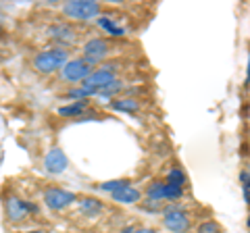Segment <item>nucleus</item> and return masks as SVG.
Masks as SVG:
<instances>
[{"label": "nucleus", "mask_w": 250, "mask_h": 233, "mask_svg": "<svg viewBox=\"0 0 250 233\" xmlns=\"http://www.w3.org/2000/svg\"><path fill=\"white\" fill-rule=\"evenodd\" d=\"M77 206H80V213L83 216H88V219H96V216L104 211V204L100 202L98 198H80V202H77Z\"/></svg>", "instance_id": "f8f14e48"}, {"label": "nucleus", "mask_w": 250, "mask_h": 233, "mask_svg": "<svg viewBox=\"0 0 250 233\" xmlns=\"http://www.w3.org/2000/svg\"><path fill=\"white\" fill-rule=\"evenodd\" d=\"M161 214H163V227L169 233H188L192 227L190 214H188V211L179 202H169V204L163 208Z\"/></svg>", "instance_id": "7ed1b4c3"}, {"label": "nucleus", "mask_w": 250, "mask_h": 233, "mask_svg": "<svg viewBox=\"0 0 250 233\" xmlns=\"http://www.w3.org/2000/svg\"><path fill=\"white\" fill-rule=\"evenodd\" d=\"M134 233H156V231L150 227H140V229H134Z\"/></svg>", "instance_id": "393cba45"}, {"label": "nucleus", "mask_w": 250, "mask_h": 233, "mask_svg": "<svg viewBox=\"0 0 250 233\" xmlns=\"http://www.w3.org/2000/svg\"><path fill=\"white\" fill-rule=\"evenodd\" d=\"M67 60H69V50L54 46V48H46V50L36 52L34 58H31V67L42 75H52V73L61 71Z\"/></svg>", "instance_id": "f03ea898"}, {"label": "nucleus", "mask_w": 250, "mask_h": 233, "mask_svg": "<svg viewBox=\"0 0 250 233\" xmlns=\"http://www.w3.org/2000/svg\"><path fill=\"white\" fill-rule=\"evenodd\" d=\"M46 36H48V40H52L59 48H65V50L75 46L77 40H80V32H77L71 23H65V21L50 23V25L46 27Z\"/></svg>", "instance_id": "39448f33"}, {"label": "nucleus", "mask_w": 250, "mask_h": 233, "mask_svg": "<svg viewBox=\"0 0 250 233\" xmlns=\"http://www.w3.org/2000/svg\"><path fill=\"white\" fill-rule=\"evenodd\" d=\"M98 92L94 88H88V85H73V88H69L65 92V98L71 100V102H83V100H88L92 96H96Z\"/></svg>", "instance_id": "2eb2a0df"}, {"label": "nucleus", "mask_w": 250, "mask_h": 233, "mask_svg": "<svg viewBox=\"0 0 250 233\" xmlns=\"http://www.w3.org/2000/svg\"><path fill=\"white\" fill-rule=\"evenodd\" d=\"M242 192H244V202L250 206V177H248V181L242 185Z\"/></svg>", "instance_id": "b1692460"}, {"label": "nucleus", "mask_w": 250, "mask_h": 233, "mask_svg": "<svg viewBox=\"0 0 250 233\" xmlns=\"http://www.w3.org/2000/svg\"><path fill=\"white\" fill-rule=\"evenodd\" d=\"M100 13H103V6H100V2H94V0H69V2L62 4V15L73 21L98 19Z\"/></svg>", "instance_id": "20e7f679"}, {"label": "nucleus", "mask_w": 250, "mask_h": 233, "mask_svg": "<svg viewBox=\"0 0 250 233\" xmlns=\"http://www.w3.org/2000/svg\"><path fill=\"white\" fill-rule=\"evenodd\" d=\"M121 92H125V81H121L119 77H117L115 81H111L108 85H104V88H100L96 96L104 98V100H115V98H119Z\"/></svg>", "instance_id": "dca6fc26"}, {"label": "nucleus", "mask_w": 250, "mask_h": 233, "mask_svg": "<svg viewBox=\"0 0 250 233\" xmlns=\"http://www.w3.org/2000/svg\"><path fill=\"white\" fill-rule=\"evenodd\" d=\"M138 208L142 213H150V214H159L163 213V208H165V204L159 200H150V198H144L142 202H138Z\"/></svg>", "instance_id": "6ab92c4d"}, {"label": "nucleus", "mask_w": 250, "mask_h": 233, "mask_svg": "<svg viewBox=\"0 0 250 233\" xmlns=\"http://www.w3.org/2000/svg\"><path fill=\"white\" fill-rule=\"evenodd\" d=\"M121 233H134V227H125V229H121Z\"/></svg>", "instance_id": "bb28decb"}, {"label": "nucleus", "mask_w": 250, "mask_h": 233, "mask_svg": "<svg viewBox=\"0 0 250 233\" xmlns=\"http://www.w3.org/2000/svg\"><path fill=\"white\" fill-rule=\"evenodd\" d=\"M108 106L117 113H127V115H134L142 108V102L138 98H131V96H125V98H115L108 102Z\"/></svg>", "instance_id": "ddd939ff"}, {"label": "nucleus", "mask_w": 250, "mask_h": 233, "mask_svg": "<svg viewBox=\"0 0 250 233\" xmlns=\"http://www.w3.org/2000/svg\"><path fill=\"white\" fill-rule=\"evenodd\" d=\"M42 200H44V206L50 208V211L54 213H61L65 211V208H69L73 204V202H77V196L73 192L69 190H62V188H46L44 194H42Z\"/></svg>", "instance_id": "6e6552de"}, {"label": "nucleus", "mask_w": 250, "mask_h": 233, "mask_svg": "<svg viewBox=\"0 0 250 233\" xmlns=\"http://www.w3.org/2000/svg\"><path fill=\"white\" fill-rule=\"evenodd\" d=\"M23 233H46L44 229H31V231H23Z\"/></svg>", "instance_id": "a878e982"}, {"label": "nucleus", "mask_w": 250, "mask_h": 233, "mask_svg": "<svg viewBox=\"0 0 250 233\" xmlns=\"http://www.w3.org/2000/svg\"><path fill=\"white\" fill-rule=\"evenodd\" d=\"M184 196V188L179 185H173V183H165V200H179Z\"/></svg>", "instance_id": "5701e85b"}, {"label": "nucleus", "mask_w": 250, "mask_h": 233, "mask_svg": "<svg viewBox=\"0 0 250 233\" xmlns=\"http://www.w3.org/2000/svg\"><path fill=\"white\" fill-rule=\"evenodd\" d=\"M196 231H198V233H223L221 225H219L217 221H213V219H208V221H205V223H200Z\"/></svg>", "instance_id": "4be33fe9"}, {"label": "nucleus", "mask_w": 250, "mask_h": 233, "mask_svg": "<svg viewBox=\"0 0 250 233\" xmlns=\"http://www.w3.org/2000/svg\"><path fill=\"white\" fill-rule=\"evenodd\" d=\"M123 185H129V181H127V179H113V181H104V183H100V185H98V190L113 194V192H117L119 188H123Z\"/></svg>", "instance_id": "412c9836"}, {"label": "nucleus", "mask_w": 250, "mask_h": 233, "mask_svg": "<svg viewBox=\"0 0 250 233\" xmlns=\"http://www.w3.org/2000/svg\"><path fill=\"white\" fill-rule=\"evenodd\" d=\"M2 211H4L6 221L11 225H19L23 221H27L31 214L40 213V206L29 200L19 198L17 194L11 192V194H4V198H2Z\"/></svg>", "instance_id": "f257e3e1"}, {"label": "nucleus", "mask_w": 250, "mask_h": 233, "mask_svg": "<svg viewBox=\"0 0 250 233\" xmlns=\"http://www.w3.org/2000/svg\"><path fill=\"white\" fill-rule=\"evenodd\" d=\"M88 100H83V102H69L65 106H59L57 113L61 116H65V119H80V116L88 111Z\"/></svg>", "instance_id": "4468645a"}, {"label": "nucleus", "mask_w": 250, "mask_h": 233, "mask_svg": "<svg viewBox=\"0 0 250 233\" xmlns=\"http://www.w3.org/2000/svg\"><path fill=\"white\" fill-rule=\"evenodd\" d=\"M246 225H248V229H250V213H248V219H246Z\"/></svg>", "instance_id": "c756f323"}, {"label": "nucleus", "mask_w": 250, "mask_h": 233, "mask_svg": "<svg viewBox=\"0 0 250 233\" xmlns=\"http://www.w3.org/2000/svg\"><path fill=\"white\" fill-rule=\"evenodd\" d=\"M69 167V158L62 148H50L44 156V171L48 175H61Z\"/></svg>", "instance_id": "9d476101"}, {"label": "nucleus", "mask_w": 250, "mask_h": 233, "mask_svg": "<svg viewBox=\"0 0 250 233\" xmlns=\"http://www.w3.org/2000/svg\"><path fill=\"white\" fill-rule=\"evenodd\" d=\"M108 52H111V46H108L104 38H90V40L83 44L82 58L94 69V67L103 65V60H106Z\"/></svg>", "instance_id": "0eeeda50"}, {"label": "nucleus", "mask_w": 250, "mask_h": 233, "mask_svg": "<svg viewBox=\"0 0 250 233\" xmlns=\"http://www.w3.org/2000/svg\"><path fill=\"white\" fill-rule=\"evenodd\" d=\"M111 198H113V202H117V204L131 206V204H138V202L142 200V192L129 183V185H123V188H119L117 192H113Z\"/></svg>", "instance_id": "9b49d317"}, {"label": "nucleus", "mask_w": 250, "mask_h": 233, "mask_svg": "<svg viewBox=\"0 0 250 233\" xmlns=\"http://www.w3.org/2000/svg\"><path fill=\"white\" fill-rule=\"evenodd\" d=\"M115 79H117V65H103V67L94 69L90 77L82 85H88V88H94L98 92L100 88H104V85H108Z\"/></svg>", "instance_id": "1a4fd4ad"}, {"label": "nucleus", "mask_w": 250, "mask_h": 233, "mask_svg": "<svg viewBox=\"0 0 250 233\" xmlns=\"http://www.w3.org/2000/svg\"><path fill=\"white\" fill-rule=\"evenodd\" d=\"M61 79L65 83H71V85H77V83H83L85 79L90 77L92 73V67L85 63V60L80 57V58H69L65 65L61 69Z\"/></svg>", "instance_id": "423d86ee"}, {"label": "nucleus", "mask_w": 250, "mask_h": 233, "mask_svg": "<svg viewBox=\"0 0 250 233\" xmlns=\"http://www.w3.org/2000/svg\"><path fill=\"white\" fill-rule=\"evenodd\" d=\"M186 181H188V177H186V173L179 167L171 169L167 173V179H165V183H173V185H179V188H184Z\"/></svg>", "instance_id": "aec40b11"}, {"label": "nucleus", "mask_w": 250, "mask_h": 233, "mask_svg": "<svg viewBox=\"0 0 250 233\" xmlns=\"http://www.w3.org/2000/svg\"><path fill=\"white\" fill-rule=\"evenodd\" d=\"M246 79L250 81V58H248V69H246Z\"/></svg>", "instance_id": "cd10ccee"}, {"label": "nucleus", "mask_w": 250, "mask_h": 233, "mask_svg": "<svg viewBox=\"0 0 250 233\" xmlns=\"http://www.w3.org/2000/svg\"><path fill=\"white\" fill-rule=\"evenodd\" d=\"M96 23H98V27H103L108 36H115V38L125 36V29L121 25H117L115 19H108V17H103V15H100V17L96 19Z\"/></svg>", "instance_id": "f3484780"}, {"label": "nucleus", "mask_w": 250, "mask_h": 233, "mask_svg": "<svg viewBox=\"0 0 250 233\" xmlns=\"http://www.w3.org/2000/svg\"><path fill=\"white\" fill-rule=\"evenodd\" d=\"M2 29H4V21H2V17H0V34H2Z\"/></svg>", "instance_id": "c85d7f7f"}, {"label": "nucleus", "mask_w": 250, "mask_h": 233, "mask_svg": "<svg viewBox=\"0 0 250 233\" xmlns=\"http://www.w3.org/2000/svg\"><path fill=\"white\" fill-rule=\"evenodd\" d=\"M146 198H150V200H159L163 202L165 200V181L163 179H154L146 185Z\"/></svg>", "instance_id": "a211bd4d"}]
</instances>
